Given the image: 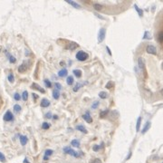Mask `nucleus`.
Instances as JSON below:
<instances>
[{"instance_id": "f257e3e1", "label": "nucleus", "mask_w": 163, "mask_h": 163, "mask_svg": "<svg viewBox=\"0 0 163 163\" xmlns=\"http://www.w3.org/2000/svg\"><path fill=\"white\" fill-rule=\"evenodd\" d=\"M88 54H86L85 52L83 51H79L77 54H76V59L79 60V61H85L88 58Z\"/></svg>"}, {"instance_id": "f03ea898", "label": "nucleus", "mask_w": 163, "mask_h": 163, "mask_svg": "<svg viewBox=\"0 0 163 163\" xmlns=\"http://www.w3.org/2000/svg\"><path fill=\"white\" fill-rule=\"evenodd\" d=\"M64 153H66V154H70V155L73 156V157L78 158L80 156V154H79L78 152H76V151H74L73 150H72L70 147H65V148H64Z\"/></svg>"}, {"instance_id": "7ed1b4c3", "label": "nucleus", "mask_w": 163, "mask_h": 163, "mask_svg": "<svg viewBox=\"0 0 163 163\" xmlns=\"http://www.w3.org/2000/svg\"><path fill=\"white\" fill-rule=\"evenodd\" d=\"M105 34H106V29L105 28H101L99 34H98V42L99 43H102L104 38H105Z\"/></svg>"}, {"instance_id": "20e7f679", "label": "nucleus", "mask_w": 163, "mask_h": 163, "mask_svg": "<svg viewBox=\"0 0 163 163\" xmlns=\"http://www.w3.org/2000/svg\"><path fill=\"white\" fill-rule=\"evenodd\" d=\"M146 51L148 54H157V49H156V47L154 46V45H151V44H150V45H148L146 47Z\"/></svg>"}, {"instance_id": "39448f33", "label": "nucleus", "mask_w": 163, "mask_h": 163, "mask_svg": "<svg viewBox=\"0 0 163 163\" xmlns=\"http://www.w3.org/2000/svg\"><path fill=\"white\" fill-rule=\"evenodd\" d=\"M13 119H14L13 113L11 112L10 111H7L5 115H4V120H5V121H11V120H13Z\"/></svg>"}, {"instance_id": "423d86ee", "label": "nucleus", "mask_w": 163, "mask_h": 163, "mask_svg": "<svg viewBox=\"0 0 163 163\" xmlns=\"http://www.w3.org/2000/svg\"><path fill=\"white\" fill-rule=\"evenodd\" d=\"M32 88L33 89H34V90H37V91H39V92H42V93H44V92H45L44 89H43L40 85H38L37 83H35V82H34L32 84Z\"/></svg>"}, {"instance_id": "0eeeda50", "label": "nucleus", "mask_w": 163, "mask_h": 163, "mask_svg": "<svg viewBox=\"0 0 163 163\" xmlns=\"http://www.w3.org/2000/svg\"><path fill=\"white\" fill-rule=\"evenodd\" d=\"M138 65H139L140 69H141L142 71H144V69H145V63H144L143 58L140 57V58L138 59Z\"/></svg>"}, {"instance_id": "6e6552de", "label": "nucleus", "mask_w": 163, "mask_h": 163, "mask_svg": "<svg viewBox=\"0 0 163 163\" xmlns=\"http://www.w3.org/2000/svg\"><path fill=\"white\" fill-rule=\"evenodd\" d=\"M82 119L84 120L87 123H92V117L90 116L89 112H87L86 114H83V115H82Z\"/></svg>"}, {"instance_id": "1a4fd4ad", "label": "nucleus", "mask_w": 163, "mask_h": 163, "mask_svg": "<svg viewBox=\"0 0 163 163\" xmlns=\"http://www.w3.org/2000/svg\"><path fill=\"white\" fill-rule=\"evenodd\" d=\"M40 105H41V107H43V108H46V107H48L49 105H50V102H49V100H47V99H43V100L41 101Z\"/></svg>"}, {"instance_id": "9d476101", "label": "nucleus", "mask_w": 163, "mask_h": 163, "mask_svg": "<svg viewBox=\"0 0 163 163\" xmlns=\"http://www.w3.org/2000/svg\"><path fill=\"white\" fill-rule=\"evenodd\" d=\"M68 4H70L72 6H73L74 8H77V9H79V8H81V5H79V4H77L76 2H73V1H72V0H65Z\"/></svg>"}, {"instance_id": "9b49d317", "label": "nucleus", "mask_w": 163, "mask_h": 163, "mask_svg": "<svg viewBox=\"0 0 163 163\" xmlns=\"http://www.w3.org/2000/svg\"><path fill=\"white\" fill-rule=\"evenodd\" d=\"M20 143H21V145H23V146H25L26 144L27 143V141H28V139H27L26 136H24V135H21L20 136Z\"/></svg>"}, {"instance_id": "f8f14e48", "label": "nucleus", "mask_w": 163, "mask_h": 163, "mask_svg": "<svg viewBox=\"0 0 163 163\" xmlns=\"http://www.w3.org/2000/svg\"><path fill=\"white\" fill-rule=\"evenodd\" d=\"M26 70H27V65L26 63L22 64L18 67V72H19V73H24V72H26Z\"/></svg>"}, {"instance_id": "ddd939ff", "label": "nucleus", "mask_w": 163, "mask_h": 163, "mask_svg": "<svg viewBox=\"0 0 163 163\" xmlns=\"http://www.w3.org/2000/svg\"><path fill=\"white\" fill-rule=\"evenodd\" d=\"M76 130H78L79 131L82 132V133H87L86 128H85L83 125H77V126H76Z\"/></svg>"}, {"instance_id": "4468645a", "label": "nucleus", "mask_w": 163, "mask_h": 163, "mask_svg": "<svg viewBox=\"0 0 163 163\" xmlns=\"http://www.w3.org/2000/svg\"><path fill=\"white\" fill-rule=\"evenodd\" d=\"M150 128V121H148V122H146V125L144 126V128H143V130H142V131H141V133H142V134L146 133L147 131L149 130Z\"/></svg>"}, {"instance_id": "2eb2a0df", "label": "nucleus", "mask_w": 163, "mask_h": 163, "mask_svg": "<svg viewBox=\"0 0 163 163\" xmlns=\"http://www.w3.org/2000/svg\"><path fill=\"white\" fill-rule=\"evenodd\" d=\"M78 47V44L76 43H71L70 44H68V46L66 47V48L68 49V50H74V49H76Z\"/></svg>"}, {"instance_id": "dca6fc26", "label": "nucleus", "mask_w": 163, "mask_h": 163, "mask_svg": "<svg viewBox=\"0 0 163 163\" xmlns=\"http://www.w3.org/2000/svg\"><path fill=\"white\" fill-rule=\"evenodd\" d=\"M71 144H72V146L79 148L80 147V141H78V140H73V141H71Z\"/></svg>"}, {"instance_id": "f3484780", "label": "nucleus", "mask_w": 163, "mask_h": 163, "mask_svg": "<svg viewBox=\"0 0 163 163\" xmlns=\"http://www.w3.org/2000/svg\"><path fill=\"white\" fill-rule=\"evenodd\" d=\"M99 97L101 99H107L108 98V93L106 92H99Z\"/></svg>"}, {"instance_id": "a211bd4d", "label": "nucleus", "mask_w": 163, "mask_h": 163, "mask_svg": "<svg viewBox=\"0 0 163 163\" xmlns=\"http://www.w3.org/2000/svg\"><path fill=\"white\" fill-rule=\"evenodd\" d=\"M53 97H54L55 100H58V99H59V97H60L59 92H58L57 90H55V89L53 91Z\"/></svg>"}, {"instance_id": "6ab92c4d", "label": "nucleus", "mask_w": 163, "mask_h": 163, "mask_svg": "<svg viewBox=\"0 0 163 163\" xmlns=\"http://www.w3.org/2000/svg\"><path fill=\"white\" fill-rule=\"evenodd\" d=\"M73 73H74V75L77 77V78H80L82 76V71L81 70H78V69H75V70H73Z\"/></svg>"}, {"instance_id": "aec40b11", "label": "nucleus", "mask_w": 163, "mask_h": 163, "mask_svg": "<svg viewBox=\"0 0 163 163\" xmlns=\"http://www.w3.org/2000/svg\"><path fill=\"white\" fill-rule=\"evenodd\" d=\"M66 82H67L68 85H72L73 83V76H68L67 80H66Z\"/></svg>"}, {"instance_id": "412c9836", "label": "nucleus", "mask_w": 163, "mask_h": 163, "mask_svg": "<svg viewBox=\"0 0 163 163\" xmlns=\"http://www.w3.org/2000/svg\"><path fill=\"white\" fill-rule=\"evenodd\" d=\"M141 123V117H139V118H138V120H137V124H136V130H137V131L140 130Z\"/></svg>"}, {"instance_id": "4be33fe9", "label": "nucleus", "mask_w": 163, "mask_h": 163, "mask_svg": "<svg viewBox=\"0 0 163 163\" xmlns=\"http://www.w3.org/2000/svg\"><path fill=\"white\" fill-rule=\"evenodd\" d=\"M67 74V70L66 69H63V70H61L58 73V75L60 76V77H64V76H65Z\"/></svg>"}, {"instance_id": "5701e85b", "label": "nucleus", "mask_w": 163, "mask_h": 163, "mask_svg": "<svg viewBox=\"0 0 163 163\" xmlns=\"http://www.w3.org/2000/svg\"><path fill=\"white\" fill-rule=\"evenodd\" d=\"M22 98H23V100H24L25 102H26L27 100H28V92H27V91H24V92H23Z\"/></svg>"}, {"instance_id": "b1692460", "label": "nucleus", "mask_w": 163, "mask_h": 163, "mask_svg": "<svg viewBox=\"0 0 163 163\" xmlns=\"http://www.w3.org/2000/svg\"><path fill=\"white\" fill-rule=\"evenodd\" d=\"M82 83L77 82V83H76V85L74 86V88L73 89V92H78V91L80 90V88H82Z\"/></svg>"}, {"instance_id": "393cba45", "label": "nucleus", "mask_w": 163, "mask_h": 163, "mask_svg": "<svg viewBox=\"0 0 163 163\" xmlns=\"http://www.w3.org/2000/svg\"><path fill=\"white\" fill-rule=\"evenodd\" d=\"M158 40H159V42L163 43V31H160V32L159 33V34H158Z\"/></svg>"}, {"instance_id": "a878e982", "label": "nucleus", "mask_w": 163, "mask_h": 163, "mask_svg": "<svg viewBox=\"0 0 163 163\" xmlns=\"http://www.w3.org/2000/svg\"><path fill=\"white\" fill-rule=\"evenodd\" d=\"M134 7H135L136 11L138 12L139 16H143V11L141 10V8H139V7H138V5H134Z\"/></svg>"}, {"instance_id": "bb28decb", "label": "nucleus", "mask_w": 163, "mask_h": 163, "mask_svg": "<svg viewBox=\"0 0 163 163\" xmlns=\"http://www.w3.org/2000/svg\"><path fill=\"white\" fill-rule=\"evenodd\" d=\"M93 7H94V9L97 11H100L103 9V5H100V4H94L93 5Z\"/></svg>"}, {"instance_id": "cd10ccee", "label": "nucleus", "mask_w": 163, "mask_h": 163, "mask_svg": "<svg viewBox=\"0 0 163 163\" xmlns=\"http://www.w3.org/2000/svg\"><path fill=\"white\" fill-rule=\"evenodd\" d=\"M109 110H105L104 112H101V113H100V117L101 118H103V117H105L107 114H109Z\"/></svg>"}, {"instance_id": "c85d7f7f", "label": "nucleus", "mask_w": 163, "mask_h": 163, "mask_svg": "<svg viewBox=\"0 0 163 163\" xmlns=\"http://www.w3.org/2000/svg\"><path fill=\"white\" fill-rule=\"evenodd\" d=\"M14 111H15L16 112H19L21 111V106H20L19 104H16V105L14 106Z\"/></svg>"}, {"instance_id": "c756f323", "label": "nucleus", "mask_w": 163, "mask_h": 163, "mask_svg": "<svg viewBox=\"0 0 163 163\" xmlns=\"http://www.w3.org/2000/svg\"><path fill=\"white\" fill-rule=\"evenodd\" d=\"M53 153H54V151H53L52 150H45V152H44V156L49 157V156H51Z\"/></svg>"}, {"instance_id": "7c9ffc66", "label": "nucleus", "mask_w": 163, "mask_h": 163, "mask_svg": "<svg viewBox=\"0 0 163 163\" xmlns=\"http://www.w3.org/2000/svg\"><path fill=\"white\" fill-rule=\"evenodd\" d=\"M42 128H43V130H48L49 128H50V124H49L48 122H43V124H42Z\"/></svg>"}, {"instance_id": "2f4dec72", "label": "nucleus", "mask_w": 163, "mask_h": 163, "mask_svg": "<svg viewBox=\"0 0 163 163\" xmlns=\"http://www.w3.org/2000/svg\"><path fill=\"white\" fill-rule=\"evenodd\" d=\"M44 84H45V86L47 87V88H51V86H52V83H51L50 81L47 80V79L44 80Z\"/></svg>"}, {"instance_id": "473e14b6", "label": "nucleus", "mask_w": 163, "mask_h": 163, "mask_svg": "<svg viewBox=\"0 0 163 163\" xmlns=\"http://www.w3.org/2000/svg\"><path fill=\"white\" fill-rule=\"evenodd\" d=\"M106 88H107V89H112V87H113V82H109L108 83H107V84H106Z\"/></svg>"}, {"instance_id": "72a5a7b5", "label": "nucleus", "mask_w": 163, "mask_h": 163, "mask_svg": "<svg viewBox=\"0 0 163 163\" xmlns=\"http://www.w3.org/2000/svg\"><path fill=\"white\" fill-rule=\"evenodd\" d=\"M14 98H15V100L16 101H20V99H21V96H20V94L19 93H15V95H14Z\"/></svg>"}, {"instance_id": "f704fd0d", "label": "nucleus", "mask_w": 163, "mask_h": 163, "mask_svg": "<svg viewBox=\"0 0 163 163\" xmlns=\"http://www.w3.org/2000/svg\"><path fill=\"white\" fill-rule=\"evenodd\" d=\"M102 147H103V144H102V146H99V145H94V146H93V148H92V150H93L94 151H98V150H100Z\"/></svg>"}, {"instance_id": "c9c22d12", "label": "nucleus", "mask_w": 163, "mask_h": 163, "mask_svg": "<svg viewBox=\"0 0 163 163\" xmlns=\"http://www.w3.org/2000/svg\"><path fill=\"white\" fill-rule=\"evenodd\" d=\"M9 62H10V63H12V64H15V63L16 62V59L14 57V56L10 55V56H9Z\"/></svg>"}, {"instance_id": "e433bc0d", "label": "nucleus", "mask_w": 163, "mask_h": 163, "mask_svg": "<svg viewBox=\"0 0 163 163\" xmlns=\"http://www.w3.org/2000/svg\"><path fill=\"white\" fill-rule=\"evenodd\" d=\"M8 81L10 82H14L15 78H14V75H13V74H9V75H8Z\"/></svg>"}, {"instance_id": "4c0bfd02", "label": "nucleus", "mask_w": 163, "mask_h": 163, "mask_svg": "<svg viewBox=\"0 0 163 163\" xmlns=\"http://www.w3.org/2000/svg\"><path fill=\"white\" fill-rule=\"evenodd\" d=\"M0 161H2V162H5V156H4V154H3V153H1V152H0Z\"/></svg>"}, {"instance_id": "58836bf2", "label": "nucleus", "mask_w": 163, "mask_h": 163, "mask_svg": "<svg viewBox=\"0 0 163 163\" xmlns=\"http://www.w3.org/2000/svg\"><path fill=\"white\" fill-rule=\"evenodd\" d=\"M144 39H150V33L149 32H145V34H144Z\"/></svg>"}, {"instance_id": "ea45409f", "label": "nucleus", "mask_w": 163, "mask_h": 163, "mask_svg": "<svg viewBox=\"0 0 163 163\" xmlns=\"http://www.w3.org/2000/svg\"><path fill=\"white\" fill-rule=\"evenodd\" d=\"M92 163H102V160H101L100 159H95L92 160Z\"/></svg>"}, {"instance_id": "a19ab883", "label": "nucleus", "mask_w": 163, "mask_h": 163, "mask_svg": "<svg viewBox=\"0 0 163 163\" xmlns=\"http://www.w3.org/2000/svg\"><path fill=\"white\" fill-rule=\"evenodd\" d=\"M98 105H99V102L98 101H96V102H94V103L92 104V108H96V107H98Z\"/></svg>"}, {"instance_id": "79ce46f5", "label": "nucleus", "mask_w": 163, "mask_h": 163, "mask_svg": "<svg viewBox=\"0 0 163 163\" xmlns=\"http://www.w3.org/2000/svg\"><path fill=\"white\" fill-rule=\"evenodd\" d=\"M55 87H56V89H58V90H61V89H62V85H61L60 83H58V82L55 83Z\"/></svg>"}, {"instance_id": "37998d69", "label": "nucleus", "mask_w": 163, "mask_h": 163, "mask_svg": "<svg viewBox=\"0 0 163 163\" xmlns=\"http://www.w3.org/2000/svg\"><path fill=\"white\" fill-rule=\"evenodd\" d=\"M45 117H46L47 119H51V118H52V114H51V112H48V113L45 114Z\"/></svg>"}, {"instance_id": "c03bdc74", "label": "nucleus", "mask_w": 163, "mask_h": 163, "mask_svg": "<svg viewBox=\"0 0 163 163\" xmlns=\"http://www.w3.org/2000/svg\"><path fill=\"white\" fill-rule=\"evenodd\" d=\"M106 49H107V51H108V54H110V55H112V52H111L110 48H109V47H106Z\"/></svg>"}, {"instance_id": "a18cd8bd", "label": "nucleus", "mask_w": 163, "mask_h": 163, "mask_svg": "<svg viewBox=\"0 0 163 163\" xmlns=\"http://www.w3.org/2000/svg\"><path fill=\"white\" fill-rule=\"evenodd\" d=\"M32 95H33V97L34 98V99H37V98H38V96L36 95V94H35V93H33Z\"/></svg>"}, {"instance_id": "49530a36", "label": "nucleus", "mask_w": 163, "mask_h": 163, "mask_svg": "<svg viewBox=\"0 0 163 163\" xmlns=\"http://www.w3.org/2000/svg\"><path fill=\"white\" fill-rule=\"evenodd\" d=\"M43 159H44V160H47V159H48V157H46V156H44V157H43Z\"/></svg>"}, {"instance_id": "de8ad7c7", "label": "nucleus", "mask_w": 163, "mask_h": 163, "mask_svg": "<svg viewBox=\"0 0 163 163\" xmlns=\"http://www.w3.org/2000/svg\"><path fill=\"white\" fill-rule=\"evenodd\" d=\"M24 163H29V162H28V161H27V159H25V160H24Z\"/></svg>"}, {"instance_id": "09e8293b", "label": "nucleus", "mask_w": 163, "mask_h": 163, "mask_svg": "<svg viewBox=\"0 0 163 163\" xmlns=\"http://www.w3.org/2000/svg\"><path fill=\"white\" fill-rule=\"evenodd\" d=\"M54 119H55V120H56V119H57V118H58V117H57V115H54Z\"/></svg>"}, {"instance_id": "8fccbe9b", "label": "nucleus", "mask_w": 163, "mask_h": 163, "mask_svg": "<svg viewBox=\"0 0 163 163\" xmlns=\"http://www.w3.org/2000/svg\"><path fill=\"white\" fill-rule=\"evenodd\" d=\"M160 93H161V95H162V96H163V89H162V90H161V91H160Z\"/></svg>"}, {"instance_id": "3c124183", "label": "nucleus", "mask_w": 163, "mask_h": 163, "mask_svg": "<svg viewBox=\"0 0 163 163\" xmlns=\"http://www.w3.org/2000/svg\"><path fill=\"white\" fill-rule=\"evenodd\" d=\"M161 67H162V69H163V63H162V64H161Z\"/></svg>"}]
</instances>
